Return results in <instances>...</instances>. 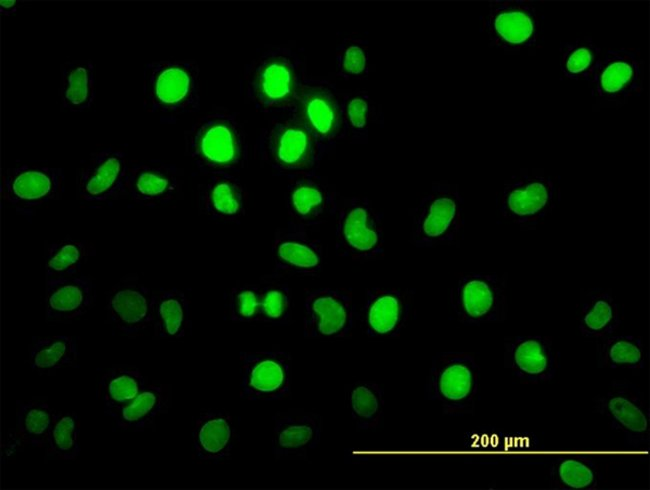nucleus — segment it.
I'll use <instances>...</instances> for the list:
<instances>
[{"label":"nucleus","instance_id":"nucleus-5","mask_svg":"<svg viewBox=\"0 0 650 490\" xmlns=\"http://www.w3.org/2000/svg\"><path fill=\"white\" fill-rule=\"evenodd\" d=\"M480 367L468 352L437 353L425 382V398L437 403L448 416H465L475 409Z\"/></svg>","mask_w":650,"mask_h":490},{"label":"nucleus","instance_id":"nucleus-42","mask_svg":"<svg viewBox=\"0 0 650 490\" xmlns=\"http://www.w3.org/2000/svg\"><path fill=\"white\" fill-rule=\"evenodd\" d=\"M560 69L569 79L586 78L601 57L600 47L591 37L561 42Z\"/></svg>","mask_w":650,"mask_h":490},{"label":"nucleus","instance_id":"nucleus-11","mask_svg":"<svg viewBox=\"0 0 650 490\" xmlns=\"http://www.w3.org/2000/svg\"><path fill=\"white\" fill-rule=\"evenodd\" d=\"M483 29L490 44L506 53L520 54L540 46V17L529 1L490 2Z\"/></svg>","mask_w":650,"mask_h":490},{"label":"nucleus","instance_id":"nucleus-41","mask_svg":"<svg viewBox=\"0 0 650 490\" xmlns=\"http://www.w3.org/2000/svg\"><path fill=\"white\" fill-rule=\"evenodd\" d=\"M259 286V323L288 324L292 315V293L289 285L279 278H269Z\"/></svg>","mask_w":650,"mask_h":490},{"label":"nucleus","instance_id":"nucleus-6","mask_svg":"<svg viewBox=\"0 0 650 490\" xmlns=\"http://www.w3.org/2000/svg\"><path fill=\"white\" fill-rule=\"evenodd\" d=\"M560 196L557 177L543 169H522L504 182L498 210L521 230H533L557 207Z\"/></svg>","mask_w":650,"mask_h":490},{"label":"nucleus","instance_id":"nucleus-43","mask_svg":"<svg viewBox=\"0 0 650 490\" xmlns=\"http://www.w3.org/2000/svg\"><path fill=\"white\" fill-rule=\"evenodd\" d=\"M337 73L345 80L366 79L370 69L369 43L362 37H345L336 49Z\"/></svg>","mask_w":650,"mask_h":490},{"label":"nucleus","instance_id":"nucleus-26","mask_svg":"<svg viewBox=\"0 0 650 490\" xmlns=\"http://www.w3.org/2000/svg\"><path fill=\"white\" fill-rule=\"evenodd\" d=\"M93 281L85 275L46 279L45 315L48 321H69L87 313L94 305Z\"/></svg>","mask_w":650,"mask_h":490},{"label":"nucleus","instance_id":"nucleus-18","mask_svg":"<svg viewBox=\"0 0 650 490\" xmlns=\"http://www.w3.org/2000/svg\"><path fill=\"white\" fill-rule=\"evenodd\" d=\"M272 259L278 274L316 276L323 268V244L310 227L289 221L274 234Z\"/></svg>","mask_w":650,"mask_h":490},{"label":"nucleus","instance_id":"nucleus-20","mask_svg":"<svg viewBox=\"0 0 650 490\" xmlns=\"http://www.w3.org/2000/svg\"><path fill=\"white\" fill-rule=\"evenodd\" d=\"M504 366L525 382H548L557 373L559 354L549 336H510L504 340Z\"/></svg>","mask_w":650,"mask_h":490},{"label":"nucleus","instance_id":"nucleus-30","mask_svg":"<svg viewBox=\"0 0 650 490\" xmlns=\"http://www.w3.org/2000/svg\"><path fill=\"white\" fill-rule=\"evenodd\" d=\"M58 97L61 107L69 112L91 108L96 91L94 66L89 60H71L61 65Z\"/></svg>","mask_w":650,"mask_h":490},{"label":"nucleus","instance_id":"nucleus-28","mask_svg":"<svg viewBox=\"0 0 650 490\" xmlns=\"http://www.w3.org/2000/svg\"><path fill=\"white\" fill-rule=\"evenodd\" d=\"M623 310L610 290L582 289L578 329L589 339H599L613 334L622 324Z\"/></svg>","mask_w":650,"mask_h":490},{"label":"nucleus","instance_id":"nucleus-8","mask_svg":"<svg viewBox=\"0 0 650 490\" xmlns=\"http://www.w3.org/2000/svg\"><path fill=\"white\" fill-rule=\"evenodd\" d=\"M335 249L358 262L380 259L385 252L381 214L367 197H348L336 209Z\"/></svg>","mask_w":650,"mask_h":490},{"label":"nucleus","instance_id":"nucleus-15","mask_svg":"<svg viewBox=\"0 0 650 490\" xmlns=\"http://www.w3.org/2000/svg\"><path fill=\"white\" fill-rule=\"evenodd\" d=\"M240 395L250 401H277L291 388L292 358L283 350L240 353Z\"/></svg>","mask_w":650,"mask_h":490},{"label":"nucleus","instance_id":"nucleus-22","mask_svg":"<svg viewBox=\"0 0 650 490\" xmlns=\"http://www.w3.org/2000/svg\"><path fill=\"white\" fill-rule=\"evenodd\" d=\"M338 201L335 190L315 172L290 177L285 203L291 221L317 226L336 213Z\"/></svg>","mask_w":650,"mask_h":490},{"label":"nucleus","instance_id":"nucleus-32","mask_svg":"<svg viewBox=\"0 0 650 490\" xmlns=\"http://www.w3.org/2000/svg\"><path fill=\"white\" fill-rule=\"evenodd\" d=\"M596 360L600 368L640 370L646 365V350L639 336L611 334L596 339Z\"/></svg>","mask_w":650,"mask_h":490},{"label":"nucleus","instance_id":"nucleus-17","mask_svg":"<svg viewBox=\"0 0 650 490\" xmlns=\"http://www.w3.org/2000/svg\"><path fill=\"white\" fill-rule=\"evenodd\" d=\"M303 333L307 338L336 340L350 335L356 320L352 292L324 287L308 293L304 301Z\"/></svg>","mask_w":650,"mask_h":490},{"label":"nucleus","instance_id":"nucleus-7","mask_svg":"<svg viewBox=\"0 0 650 490\" xmlns=\"http://www.w3.org/2000/svg\"><path fill=\"white\" fill-rule=\"evenodd\" d=\"M463 229V199L457 184H432L412 211L411 242L418 248L453 245Z\"/></svg>","mask_w":650,"mask_h":490},{"label":"nucleus","instance_id":"nucleus-16","mask_svg":"<svg viewBox=\"0 0 650 490\" xmlns=\"http://www.w3.org/2000/svg\"><path fill=\"white\" fill-rule=\"evenodd\" d=\"M130 161L118 148L106 147L91 153L76 172L77 197L87 203H107L126 197Z\"/></svg>","mask_w":650,"mask_h":490},{"label":"nucleus","instance_id":"nucleus-1","mask_svg":"<svg viewBox=\"0 0 650 490\" xmlns=\"http://www.w3.org/2000/svg\"><path fill=\"white\" fill-rule=\"evenodd\" d=\"M306 77L305 61L298 53L271 47L247 65L243 89L257 111L276 115L293 108Z\"/></svg>","mask_w":650,"mask_h":490},{"label":"nucleus","instance_id":"nucleus-45","mask_svg":"<svg viewBox=\"0 0 650 490\" xmlns=\"http://www.w3.org/2000/svg\"><path fill=\"white\" fill-rule=\"evenodd\" d=\"M19 4L20 2L18 1H1L0 2L1 13L10 15L17 11V9L20 7Z\"/></svg>","mask_w":650,"mask_h":490},{"label":"nucleus","instance_id":"nucleus-27","mask_svg":"<svg viewBox=\"0 0 650 490\" xmlns=\"http://www.w3.org/2000/svg\"><path fill=\"white\" fill-rule=\"evenodd\" d=\"M193 444L195 454L201 461L221 463L228 460L235 444L232 417L221 410L201 413L195 422Z\"/></svg>","mask_w":650,"mask_h":490},{"label":"nucleus","instance_id":"nucleus-19","mask_svg":"<svg viewBox=\"0 0 650 490\" xmlns=\"http://www.w3.org/2000/svg\"><path fill=\"white\" fill-rule=\"evenodd\" d=\"M413 293L396 288L367 290L359 318L364 333L372 339L398 337L412 311Z\"/></svg>","mask_w":650,"mask_h":490},{"label":"nucleus","instance_id":"nucleus-31","mask_svg":"<svg viewBox=\"0 0 650 490\" xmlns=\"http://www.w3.org/2000/svg\"><path fill=\"white\" fill-rule=\"evenodd\" d=\"M152 325L154 335L162 339H181L190 333V302L184 292L172 288L155 293Z\"/></svg>","mask_w":650,"mask_h":490},{"label":"nucleus","instance_id":"nucleus-14","mask_svg":"<svg viewBox=\"0 0 650 490\" xmlns=\"http://www.w3.org/2000/svg\"><path fill=\"white\" fill-rule=\"evenodd\" d=\"M64 180L62 168L22 163L2 174L1 196L18 213L30 217L36 208L61 198Z\"/></svg>","mask_w":650,"mask_h":490},{"label":"nucleus","instance_id":"nucleus-44","mask_svg":"<svg viewBox=\"0 0 650 490\" xmlns=\"http://www.w3.org/2000/svg\"><path fill=\"white\" fill-rule=\"evenodd\" d=\"M227 311L233 322H259L260 286L244 284L233 287L228 295Z\"/></svg>","mask_w":650,"mask_h":490},{"label":"nucleus","instance_id":"nucleus-2","mask_svg":"<svg viewBox=\"0 0 650 490\" xmlns=\"http://www.w3.org/2000/svg\"><path fill=\"white\" fill-rule=\"evenodd\" d=\"M200 69L194 60L148 63L143 74L144 108L162 123H175L200 108Z\"/></svg>","mask_w":650,"mask_h":490},{"label":"nucleus","instance_id":"nucleus-23","mask_svg":"<svg viewBox=\"0 0 650 490\" xmlns=\"http://www.w3.org/2000/svg\"><path fill=\"white\" fill-rule=\"evenodd\" d=\"M322 417L314 412L291 409L274 418L272 454L277 460H303L321 440Z\"/></svg>","mask_w":650,"mask_h":490},{"label":"nucleus","instance_id":"nucleus-40","mask_svg":"<svg viewBox=\"0 0 650 490\" xmlns=\"http://www.w3.org/2000/svg\"><path fill=\"white\" fill-rule=\"evenodd\" d=\"M79 421L71 413L53 412L46 460H75L80 454Z\"/></svg>","mask_w":650,"mask_h":490},{"label":"nucleus","instance_id":"nucleus-35","mask_svg":"<svg viewBox=\"0 0 650 490\" xmlns=\"http://www.w3.org/2000/svg\"><path fill=\"white\" fill-rule=\"evenodd\" d=\"M147 385L141 371L129 365L111 367L101 378L98 397L104 412L129 404Z\"/></svg>","mask_w":650,"mask_h":490},{"label":"nucleus","instance_id":"nucleus-3","mask_svg":"<svg viewBox=\"0 0 650 490\" xmlns=\"http://www.w3.org/2000/svg\"><path fill=\"white\" fill-rule=\"evenodd\" d=\"M186 151L205 174L231 172L247 155L245 131L235 113L217 109L198 118L185 132Z\"/></svg>","mask_w":650,"mask_h":490},{"label":"nucleus","instance_id":"nucleus-34","mask_svg":"<svg viewBox=\"0 0 650 490\" xmlns=\"http://www.w3.org/2000/svg\"><path fill=\"white\" fill-rule=\"evenodd\" d=\"M601 479L598 465L589 456L566 454L558 456L549 467V482L563 490H593Z\"/></svg>","mask_w":650,"mask_h":490},{"label":"nucleus","instance_id":"nucleus-21","mask_svg":"<svg viewBox=\"0 0 650 490\" xmlns=\"http://www.w3.org/2000/svg\"><path fill=\"white\" fill-rule=\"evenodd\" d=\"M155 293L136 274L122 277L106 295V311L111 323L127 336L152 325Z\"/></svg>","mask_w":650,"mask_h":490},{"label":"nucleus","instance_id":"nucleus-10","mask_svg":"<svg viewBox=\"0 0 650 490\" xmlns=\"http://www.w3.org/2000/svg\"><path fill=\"white\" fill-rule=\"evenodd\" d=\"M597 108H618L639 95L643 81L640 53L632 48L609 49L585 78Z\"/></svg>","mask_w":650,"mask_h":490},{"label":"nucleus","instance_id":"nucleus-12","mask_svg":"<svg viewBox=\"0 0 650 490\" xmlns=\"http://www.w3.org/2000/svg\"><path fill=\"white\" fill-rule=\"evenodd\" d=\"M292 109L312 134L324 158L342 139L341 94L330 81L307 76Z\"/></svg>","mask_w":650,"mask_h":490},{"label":"nucleus","instance_id":"nucleus-36","mask_svg":"<svg viewBox=\"0 0 650 490\" xmlns=\"http://www.w3.org/2000/svg\"><path fill=\"white\" fill-rule=\"evenodd\" d=\"M95 253V246L87 240L65 238L47 244L44 253L46 279L78 274Z\"/></svg>","mask_w":650,"mask_h":490},{"label":"nucleus","instance_id":"nucleus-29","mask_svg":"<svg viewBox=\"0 0 650 490\" xmlns=\"http://www.w3.org/2000/svg\"><path fill=\"white\" fill-rule=\"evenodd\" d=\"M171 405V387L159 382L147 383L145 388L126 406L106 411L118 428L134 432L150 428L157 417Z\"/></svg>","mask_w":650,"mask_h":490},{"label":"nucleus","instance_id":"nucleus-4","mask_svg":"<svg viewBox=\"0 0 650 490\" xmlns=\"http://www.w3.org/2000/svg\"><path fill=\"white\" fill-rule=\"evenodd\" d=\"M256 151L265 164L289 178L315 172L322 159L312 134L293 109L274 115L262 129Z\"/></svg>","mask_w":650,"mask_h":490},{"label":"nucleus","instance_id":"nucleus-25","mask_svg":"<svg viewBox=\"0 0 650 490\" xmlns=\"http://www.w3.org/2000/svg\"><path fill=\"white\" fill-rule=\"evenodd\" d=\"M247 195L240 180L230 172L205 174L197 187V206L213 221L234 222L246 212Z\"/></svg>","mask_w":650,"mask_h":490},{"label":"nucleus","instance_id":"nucleus-39","mask_svg":"<svg viewBox=\"0 0 650 490\" xmlns=\"http://www.w3.org/2000/svg\"><path fill=\"white\" fill-rule=\"evenodd\" d=\"M17 428L22 440L34 447L46 446L53 411L39 400L17 402Z\"/></svg>","mask_w":650,"mask_h":490},{"label":"nucleus","instance_id":"nucleus-37","mask_svg":"<svg viewBox=\"0 0 650 490\" xmlns=\"http://www.w3.org/2000/svg\"><path fill=\"white\" fill-rule=\"evenodd\" d=\"M346 404L358 429H375L383 417L384 391L375 382L357 381L347 389Z\"/></svg>","mask_w":650,"mask_h":490},{"label":"nucleus","instance_id":"nucleus-38","mask_svg":"<svg viewBox=\"0 0 650 490\" xmlns=\"http://www.w3.org/2000/svg\"><path fill=\"white\" fill-rule=\"evenodd\" d=\"M371 120V100L366 92L341 94L342 139L357 144L366 143Z\"/></svg>","mask_w":650,"mask_h":490},{"label":"nucleus","instance_id":"nucleus-24","mask_svg":"<svg viewBox=\"0 0 650 490\" xmlns=\"http://www.w3.org/2000/svg\"><path fill=\"white\" fill-rule=\"evenodd\" d=\"M181 185V173L175 165L158 160L130 162L126 197L140 206L154 207L175 199Z\"/></svg>","mask_w":650,"mask_h":490},{"label":"nucleus","instance_id":"nucleus-13","mask_svg":"<svg viewBox=\"0 0 650 490\" xmlns=\"http://www.w3.org/2000/svg\"><path fill=\"white\" fill-rule=\"evenodd\" d=\"M594 407L633 448L649 444V406L643 392L626 380H614L594 399Z\"/></svg>","mask_w":650,"mask_h":490},{"label":"nucleus","instance_id":"nucleus-9","mask_svg":"<svg viewBox=\"0 0 650 490\" xmlns=\"http://www.w3.org/2000/svg\"><path fill=\"white\" fill-rule=\"evenodd\" d=\"M450 305L464 325L503 322L508 312L506 274L462 275L451 288Z\"/></svg>","mask_w":650,"mask_h":490},{"label":"nucleus","instance_id":"nucleus-33","mask_svg":"<svg viewBox=\"0 0 650 490\" xmlns=\"http://www.w3.org/2000/svg\"><path fill=\"white\" fill-rule=\"evenodd\" d=\"M78 356V338L70 335L37 337L29 347L30 367L40 374L75 366Z\"/></svg>","mask_w":650,"mask_h":490}]
</instances>
